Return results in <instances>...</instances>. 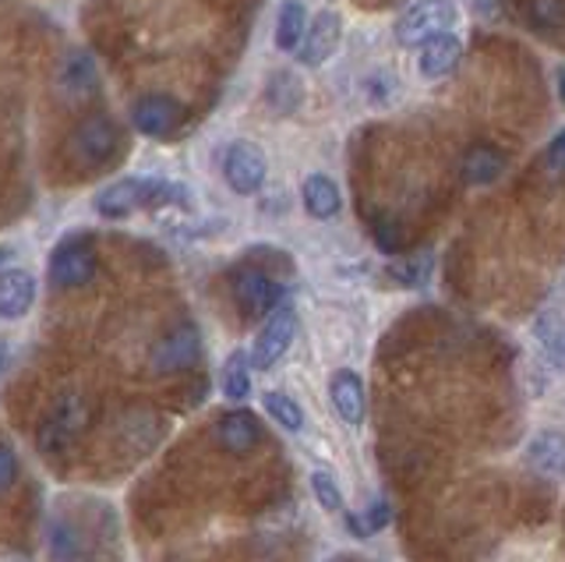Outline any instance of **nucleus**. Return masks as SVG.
Returning <instances> with one entry per match:
<instances>
[{
	"label": "nucleus",
	"mask_w": 565,
	"mask_h": 562,
	"mask_svg": "<svg viewBox=\"0 0 565 562\" xmlns=\"http://www.w3.org/2000/svg\"><path fill=\"white\" fill-rule=\"evenodd\" d=\"M96 213L103 220H124L149 205H191L188 188L163 181V178H120L114 184H106L96 191Z\"/></svg>",
	"instance_id": "1"
},
{
	"label": "nucleus",
	"mask_w": 565,
	"mask_h": 562,
	"mask_svg": "<svg viewBox=\"0 0 565 562\" xmlns=\"http://www.w3.org/2000/svg\"><path fill=\"white\" fill-rule=\"evenodd\" d=\"M120 146V131L117 125L106 114H93L78 120L75 128H71L67 142H64V152L67 160L82 167V170H96L103 163H110V156L117 152Z\"/></svg>",
	"instance_id": "2"
},
{
	"label": "nucleus",
	"mask_w": 565,
	"mask_h": 562,
	"mask_svg": "<svg viewBox=\"0 0 565 562\" xmlns=\"http://www.w3.org/2000/svg\"><path fill=\"white\" fill-rule=\"evenodd\" d=\"M96 269H99V258H96V248L88 237H67L50 255V284L61 290H75V287L93 284Z\"/></svg>",
	"instance_id": "3"
},
{
	"label": "nucleus",
	"mask_w": 565,
	"mask_h": 562,
	"mask_svg": "<svg viewBox=\"0 0 565 562\" xmlns=\"http://www.w3.org/2000/svg\"><path fill=\"white\" fill-rule=\"evenodd\" d=\"M456 22V4L452 0H417L414 8L396 22V40L403 46H424L441 32H449Z\"/></svg>",
	"instance_id": "4"
},
{
	"label": "nucleus",
	"mask_w": 565,
	"mask_h": 562,
	"mask_svg": "<svg viewBox=\"0 0 565 562\" xmlns=\"http://www.w3.org/2000/svg\"><path fill=\"white\" fill-rule=\"evenodd\" d=\"M202 358V332L194 329L191 322L173 326L170 332H163L156 343H152V368L159 375H177V372H188Z\"/></svg>",
	"instance_id": "5"
},
{
	"label": "nucleus",
	"mask_w": 565,
	"mask_h": 562,
	"mask_svg": "<svg viewBox=\"0 0 565 562\" xmlns=\"http://www.w3.org/2000/svg\"><path fill=\"white\" fill-rule=\"evenodd\" d=\"M265 173H269V163H265V152L255 142H234V146H226L223 178H226L230 188L237 191V195H255V191H262Z\"/></svg>",
	"instance_id": "6"
},
{
	"label": "nucleus",
	"mask_w": 565,
	"mask_h": 562,
	"mask_svg": "<svg viewBox=\"0 0 565 562\" xmlns=\"http://www.w3.org/2000/svg\"><path fill=\"white\" fill-rule=\"evenodd\" d=\"M234 297H237V305H241V311L247 315V319H262V315L276 311L282 287L265 269L244 266V269L234 273Z\"/></svg>",
	"instance_id": "7"
},
{
	"label": "nucleus",
	"mask_w": 565,
	"mask_h": 562,
	"mask_svg": "<svg viewBox=\"0 0 565 562\" xmlns=\"http://www.w3.org/2000/svg\"><path fill=\"white\" fill-rule=\"evenodd\" d=\"M184 120V107L167 93H149L131 103V125L135 131L149 135V138H167L173 128Z\"/></svg>",
	"instance_id": "8"
},
{
	"label": "nucleus",
	"mask_w": 565,
	"mask_h": 562,
	"mask_svg": "<svg viewBox=\"0 0 565 562\" xmlns=\"http://www.w3.org/2000/svg\"><path fill=\"white\" fill-rule=\"evenodd\" d=\"M294 337H297V315H294V308H276L269 319H265L258 340H255V350H252L255 368H262V372H265V368L279 364V358L290 350Z\"/></svg>",
	"instance_id": "9"
},
{
	"label": "nucleus",
	"mask_w": 565,
	"mask_h": 562,
	"mask_svg": "<svg viewBox=\"0 0 565 562\" xmlns=\"http://www.w3.org/2000/svg\"><path fill=\"white\" fill-rule=\"evenodd\" d=\"M340 40H343L340 14H335V11H318V19L308 25V36H305V43H300V50H297L300 64H308V67L326 64L335 54Z\"/></svg>",
	"instance_id": "10"
},
{
	"label": "nucleus",
	"mask_w": 565,
	"mask_h": 562,
	"mask_svg": "<svg viewBox=\"0 0 565 562\" xmlns=\"http://www.w3.org/2000/svg\"><path fill=\"white\" fill-rule=\"evenodd\" d=\"M459 57H463V40L452 36V32H441V36H435L431 43L420 46V57H417V72L420 78L428 82H438L456 72Z\"/></svg>",
	"instance_id": "11"
},
{
	"label": "nucleus",
	"mask_w": 565,
	"mask_h": 562,
	"mask_svg": "<svg viewBox=\"0 0 565 562\" xmlns=\"http://www.w3.org/2000/svg\"><path fill=\"white\" fill-rule=\"evenodd\" d=\"M329 400H332V411L340 414L347 425H361L364 421V385L361 375L350 372V368H340V372L329 375Z\"/></svg>",
	"instance_id": "12"
},
{
	"label": "nucleus",
	"mask_w": 565,
	"mask_h": 562,
	"mask_svg": "<svg viewBox=\"0 0 565 562\" xmlns=\"http://www.w3.org/2000/svg\"><path fill=\"white\" fill-rule=\"evenodd\" d=\"M35 305V276L29 269L0 273V319H22Z\"/></svg>",
	"instance_id": "13"
},
{
	"label": "nucleus",
	"mask_w": 565,
	"mask_h": 562,
	"mask_svg": "<svg viewBox=\"0 0 565 562\" xmlns=\"http://www.w3.org/2000/svg\"><path fill=\"white\" fill-rule=\"evenodd\" d=\"M85 425V403L78 396H64L57 403V411H53L43 428H40V446L43 449H53V446H64L71 435Z\"/></svg>",
	"instance_id": "14"
},
{
	"label": "nucleus",
	"mask_w": 565,
	"mask_h": 562,
	"mask_svg": "<svg viewBox=\"0 0 565 562\" xmlns=\"http://www.w3.org/2000/svg\"><path fill=\"white\" fill-rule=\"evenodd\" d=\"M216 443L234 453V456H244L258 446V421L247 414V411H230L216 421Z\"/></svg>",
	"instance_id": "15"
},
{
	"label": "nucleus",
	"mask_w": 565,
	"mask_h": 562,
	"mask_svg": "<svg viewBox=\"0 0 565 562\" xmlns=\"http://www.w3.org/2000/svg\"><path fill=\"white\" fill-rule=\"evenodd\" d=\"M526 464L547 478H565V432H537L526 446Z\"/></svg>",
	"instance_id": "16"
},
{
	"label": "nucleus",
	"mask_w": 565,
	"mask_h": 562,
	"mask_svg": "<svg viewBox=\"0 0 565 562\" xmlns=\"http://www.w3.org/2000/svg\"><path fill=\"white\" fill-rule=\"evenodd\" d=\"M300 202H305L308 216H315V220H332L343 205L340 188H335L332 178H326V173H308L305 184H300Z\"/></svg>",
	"instance_id": "17"
},
{
	"label": "nucleus",
	"mask_w": 565,
	"mask_h": 562,
	"mask_svg": "<svg viewBox=\"0 0 565 562\" xmlns=\"http://www.w3.org/2000/svg\"><path fill=\"white\" fill-rule=\"evenodd\" d=\"M505 152L502 149H494V146H470L463 152V163H459V170H463V178L470 184H491V181H499L502 173H505Z\"/></svg>",
	"instance_id": "18"
},
{
	"label": "nucleus",
	"mask_w": 565,
	"mask_h": 562,
	"mask_svg": "<svg viewBox=\"0 0 565 562\" xmlns=\"http://www.w3.org/2000/svg\"><path fill=\"white\" fill-rule=\"evenodd\" d=\"M308 11L300 0H282V8L276 14V46L282 54H297L300 43L308 36Z\"/></svg>",
	"instance_id": "19"
},
{
	"label": "nucleus",
	"mask_w": 565,
	"mask_h": 562,
	"mask_svg": "<svg viewBox=\"0 0 565 562\" xmlns=\"http://www.w3.org/2000/svg\"><path fill=\"white\" fill-rule=\"evenodd\" d=\"M265 103H269V110L279 117L297 114L300 103H305V82H300L294 72H276L269 82H265Z\"/></svg>",
	"instance_id": "20"
},
{
	"label": "nucleus",
	"mask_w": 565,
	"mask_h": 562,
	"mask_svg": "<svg viewBox=\"0 0 565 562\" xmlns=\"http://www.w3.org/2000/svg\"><path fill=\"white\" fill-rule=\"evenodd\" d=\"M220 385H223V396L234 403L252 396V361H247L244 350H234V354L226 358L223 372H220Z\"/></svg>",
	"instance_id": "21"
},
{
	"label": "nucleus",
	"mask_w": 565,
	"mask_h": 562,
	"mask_svg": "<svg viewBox=\"0 0 565 562\" xmlns=\"http://www.w3.org/2000/svg\"><path fill=\"white\" fill-rule=\"evenodd\" d=\"M46 544H50V559L53 562H78L82 559V534H78V527L71 520H64V517L50 520Z\"/></svg>",
	"instance_id": "22"
},
{
	"label": "nucleus",
	"mask_w": 565,
	"mask_h": 562,
	"mask_svg": "<svg viewBox=\"0 0 565 562\" xmlns=\"http://www.w3.org/2000/svg\"><path fill=\"white\" fill-rule=\"evenodd\" d=\"M96 85V64L88 54H71L61 67V89L67 96H85Z\"/></svg>",
	"instance_id": "23"
},
{
	"label": "nucleus",
	"mask_w": 565,
	"mask_h": 562,
	"mask_svg": "<svg viewBox=\"0 0 565 562\" xmlns=\"http://www.w3.org/2000/svg\"><path fill=\"white\" fill-rule=\"evenodd\" d=\"M262 407H265V414L276 421V425H282L287 432L305 428V411H300V403L294 396H287V393H265Z\"/></svg>",
	"instance_id": "24"
},
{
	"label": "nucleus",
	"mask_w": 565,
	"mask_h": 562,
	"mask_svg": "<svg viewBox=\"0 0 565 562\" xmlns=\"http://www.w3.org/2000/svg\"><path fill=\"white\" fill-rule=\"evenodd\" d=\"M534 337L544 343L547 354H552L555 361H562V354H565V319H562L558 311H541V315H537Z\"/></svg>",
	"instance_id": "25"
},
{
	"label": "nucleus",
	"mask_w": 565,
	"mask_h": 562,
	"mask_svg": "<svg viewBox=\"0 0 565 562\" xmlns=\"http://www.w3.org/2000/svg\"><path fill=\"white\" fill-rule=\"evenodd\" d=\"M385 523H388V506H385V499L367 502L364 513H347V527H350V534H358V538H371V534H379Z\"/></svg>",
	"instance_id": "26"
},
{
	"label": "nucleus",
	"mask_w": 565,
	"mask_h": 562,
	"mask_svg": "<svg viewBox=\"0 0 565 562\" xmlns=\"http://www.w3.org/2000/svg\"><path fill=\"white\" fill-rule=\"evenodd\" d=\"M530 25L534 29H562L565 25V0H530Z\"/></svg>",
	"instance_id": "27"
},
{
	"label": "nucleus",
	"mask_w": 565,
	"mask_h": 562,
	"mask_svg": "<svg viewBox=\"0 0 565 562\" xmlns=\"http://www.w3.org/2000/svg\"><path fill=\"white\" fill-rule=\"evenodd\" d=\"M311 491H315V499L322 509H329V513H335V509H343V491L340 485H335V478L326 470V467H318L311 470Z\"/></svg>",
	"instance_id": "28"
},
{
	"label": "nucleus",
	"mask_w": 565,
	"mask_h": 562,
	"mask_svg": "<svg viewBox=\"0 0 565 562\" xmlns=\"http://www.w3.org/2000/svg\"><path fill=\"white\" fill-rule=\"evenodd\" d=\"M431 273V258L428 255H420V258H411V262H396L393 266V276L399 279V284H424Z\"/></svg>",
	"instance_id": "29"
},
{
	"label": "nucleus",
	"mask_w": 565,
	"mask_h": 562,
	"mask_svg": "<svg viewBox=\"0 0 565 562\" xmlns=\"http://www.w3.org/2000/svg\"><path fill=\"white\" fill-rule=\"evenodd\" d=\"M18 481V456L8 443H0V491H8Z\"/></svg>",
	"instance_id": "30"
},
{
	"label": "nucleus",
	"mask_w": 565,
	"mask_h": 562,
	"mask_svg": "<svg viewBox=\"0 0 565 562\" xmlns=\"http://www.w3.org/2000/svg\"><path fill=\"white\" fill-rule=\"evenodd\" d=\"M544 170L547 173H565V131L552 138V146L544 152Z\"/></svg>",
	"instance_id": "31"
},
{
	"label": "nucleus",
	"mask_w": 565,
	"mask_h": 562,
	"mask_svg": "<svg viewBox=\"0 0 565 562\" xmlns=\"http://www.w3.org/2000/svg\"><path fill=\"white\" fill-rule=\"evenodd\" d=\"M8 361H11V347H8L4 340H0V375L8 372Z\"/></svg>",
	"instance_id": "32"
},
{
	"label": "nucleus",
	"mask_w": 565,
	"mask_h": 562,
	"mask_svg": "<svg viewBox=\"0 0 565 562\" xmlns=\"http://www.w3.org/2000/svg\"><path fill=\"white\" fill-rule=\"evenodd\" d=\"M11 255H14L11 248H0V273H4V262H8Z\"/></svg>",
	"instance_id": "33"
},
{
	"label": "nucleus",
	"mask_w": 565,
	"mask_h": 562,
	"mask_svg": "<svg viewBox=\"0 0 565 562\" xmlns=\"http://www.w3.org/2000/svg\"><path fill=\"white\" fill-rule=\"evenodd\" d=\"M0 562H32V559H22V555H4Z\"/></svg>",
	"instance_id": "34"
},
{
	"label": "nucleus",
	"mask_w": 565,
	"mask_h": 562,
	"mask_svg": "<svg viewBox=\"0 0 565 562\" xmlns=\"http://www.w3.org/2000/svg\"><path fill=\"white\" fill-rule=\"evenodd\" d=\"M558 89H562V99H565V72H562V78H558Z\"/></svg>",
	"instance_id": "35"
},
{
	"label": "nucleus",
	"mask_w": 565,
	"mask_h": 562,
	"mask_svg": "<svg viewBox=\"0 0 565 562\" xmlns=\"http://www.w3.org/2000/svg\"><path fill=\"white\" fill-rule=\"evenodd\" d=\"M562 364H565V354H562Z\"/></svg>",
	"instance_id": "36"
}]
</instances>
